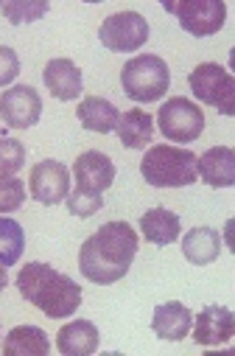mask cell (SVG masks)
<instances>
[{
	"label": "cell",
	"mask_w": 235,
	"mask_h": 356,
	"mask_svg": "<svg viewBox=\"0 0 235 356\" xmlns=\"http://www.w3.org/2000/svg\"><path fill=\"white\" fill-rule=\"evenodd\" d=\"M28 183H31V197L51 208L67 200L73 180H70L67 165H62L59 160H42L31 168Z\"/></svg>",
	"instance_id": "cell-10"
},
{
	"label": "cell",
	"mask_w": 235,
	"mask_h": 356,
	"mask_svg": "<svg viewBox=\"0 0 235 356\" xmlns=\"http://www.w3.org/2000/svg\"><path fill=\"white\" fill-rule=\"evenodd\" d=\"M17 289L23 300L37 306L51 320L70 317L82 306V286L42 261H31L23 266L17 275Z\"/></svg>",
	"instance_id": "cell-2"
},
{
	"label": "cell",
	"mask_w": 235,
	"mask_h": 356,
	"mask_svg": "<svg viewBox=\"0 0 235 356\" xmlns=\"http://www.w3.org/2000/svg\"><path fill=\"white\" fill-rule=\"evenodd\" d=\"M98 40L115 54H132L148 42V23L137 12H118L101 23Z\"/></svg>",
	"instance_id": "cell-8"
},
{
	"label": "cell",
	"mask_w": 235,
	"mask_h": 356,
	"mask_svg": "<svg viewBox=\"0 0 235 356\" xmlns=\"http://www.w3.org/2000/svg\"><path fill=\"white\" fill-rule=\"evenodd\" d=\"M98 342H101L98 328L90 320H73L62 325L56 334V348L64 356H90L98 350Z\"/></svg>",
	"instance_id": "cell-16"
},
{
	"label": "cell",
	"mask_w": 235,
	"mask_h": 356,
	"mask_svg": "<svg viewBox=\"0 0 235 356\" xmlns=\"http://www.w3.org/2000/svg\"><path fill=\"white\" fill-rule=\"evenodd\" d=\"M26 163V146L17 138H0V180L15 177Z\"/></svg>",
	"instance_id": "cell-24"
},
{
	"label": "cell",
	"mask_w": 235,
	"mask_h": 356,
	"mask_svg": "<svg viewBox=\"0 0 235 356\" xmlns=\"http://www.w3.org/2000/svg\"><path fill=\"white\" fill-rule=\"evenodd\" d=\"M137 233L129 222H107L98 227L78 252V270L90 284L107 286L126 278L137 255Z\"/></svg>",
	"instance_id": "cell-1"
},
{
	"label": "cell",
	"mask_w": 235,
	"mask_h": 356,
	"mask_svg": "<svg viewBox=\"0 0 235 356\" xmlns=\"http://www.w3.org/2000/svg\"><path fill=\"white\" fill-rule=\"evenodd\" d=\"M42 115V99L34 87L15 84L9 90L0 93V118L12 129H31L40 124Z\"/></svg>",
	"instance_id": "cell-9"
},
{
	"label": "cell",
	"mask_w": 235,
	"mask_h": 356,
	"mask_svg": "<svg viewBox=\"0 0 235 356\" xmlns=\"http://www.w3.org/2000/svg\"><path fill=\"white\" fill-rule=\"evenodd\" d=\"M42 81L56 102H73L85 90L82 70H78V65L70 59H51L42 70Z\"/></svg>",
	"instance_id": "cell-12"
},
{
	"label": "cell",
	"mask_w": 235,
	"mask_h": 356,
	"mask_svg": "<svg viewBox=\"0 0 235 356\" xmlns=\"http://www.w3.org/2000/svg\"><path fill=\"white\" fill-rule=\"evenodd\" d=\"M143 180L154 188H185L196 183V154L180 146H151L140 160Z\"/></svg>",
	"instance_id": "cell-3"
},
{
	"label": "cell",
	"mask_w": 235,
	"mask_h": 356,
	"mask_svg": "<svg viewBox=\"0 0 235 356\" xmlns=\"http://www.w3.org/2000/svg\"><path fill=\"white\" fill-rule=\"evenodd\" d=\"M23 202H26L23 180H17V177H6V180H0V216L20 211Z\"/></svg>",
	"instance_id": "cell-26"
},
{
	"label": "cell",
	"mask_w": 235,
	"mask_h": 356,
	"mask_svg": "<svg viewBox=\"0 0 235 356\" xmlns=\"http://www.w3.org/2000/svg\"><path fill=\"white\" fill-rule=\"evenodd\" d=\"M182 252L191 264L204 266L221 255V236L213 227H193L182 236Z\"/></svg>",
	"instance_id": "cell-19"
},
{
	"label": "cell",
	"mask_w": 235,
	"mask_h": 356,
	"mask_svg": "<svg viewBox=\"0 0 235 356\" xmlns=\"http://www.w3.org/2000/svg\"><path fill=\"white\" fill-rule=\"evenodd\" d=\"M115 132L126 149H146L154 138V118L143 110H129L118 118Z\"/></svg>",
	"instance_id": "cell-21"
},
{
	"label": "cell",
	"mask_w": 235,
	"mask_h": 356,
	"mask_svg": "<svg viewBox=\"0 0 235 356\" xmlns=\"http://www.w3.org/2000/svg\"><path fill=\"white\" fill-rule=\"evenodd\" d=\"M180 216L174 213V211H168V208H151V211H146L143 216H140V230H143V236L151 241V244H157V247H168V244H174L177 238H180Z\"/></svg>",
	"instance_id": "cell-18"
},
{
	"label": "cell",
	"mask_w": 235,
	"mask_h": 356,
	"mask_svg": "<svg viewBox=\"0 0 235 356\" xmlns=\"http://www.w3.org/2000/svg\"><path fill=\"white\" fill-rule=\"evenodd\" d=\"M188 84H191L193 96L202 104L216 107L227 118L235 115V79L218 62H202V65H196L191 70V76H188Z\"/></svg>",
	"instance_id": "cell-5"
},
{
	"label": "cell",
	"mask_w": 235,
	"mask_h": 356,
	"mask_svg": "<svg viewBox=\"0 0 235 356\" xmlns=\"http://www.w3.org/2000/svg\"><path fill=\"white\" fill-rule=\"evenodd\" d=\"M26 250V233L23 225L15 219L0 216V264L3 266H15L20 261Z\"/></svg>",
	"instance_id": "cell-22"
},
{
	"label": "cell",
	"mask_w": 235,
	"mask_h": 356,
	"mask_svg": "<svg viewBox=\"0 0 235 356\" xmlns=\"http://www.w3.org/2000/svg\"><path fill=\"white\" fill-rule=\"evenodd\" d=\"M6 284H9V275H6V266H3V264H0V292H3V289H6Z\"/></svg>",
	"instance_id": "cell-28"
},
{
	"label": "cell",
	"mask_w": 235,
	"mask_h": 356,
	"mask_svg": "<svg viewBox=\"0 0 235 356\" xmlns=\"http://www.w3.org/2000/svg\"><path fill=\"white\" fill-rule=\"evenodd\" d=\"M67 211L76 216V219H87V216H93V213H98L101 208H104V197L101 194H96V191H85V188H73L70 194H67Z\"/></svg>",
	"instance_id": "cell-25"
},
{
	"label": "cell",
	"mask_w": 235,
	"mask_h": 356,
	"mask_svg": "<svg viewBox=\"0 0 235 356\" xmlns=\"http://www.w3.org/2000/svg\"><path fill=\"white\" fill-rule=\"evenodd\" d=\"M196 177L210 188H232L235 186V152L229 146H213L202 157H196Z\"/></svg>",
	"instance_id": "cell-13"
},
{
	"label": "cell",
	"mask_w": 235,
	"mask_h": 356,
	"mask_svg": "<svg viewBox=\"0 0 235 356\" xmlns=\"http://www.w3.org/2000/svg\"><path fill=\"white\" fill-rule=\"evenodd\" d=\"M168 15H174L191 37H210L224 29L227 6L221 0H180V3H163Z\"/></svg>",
	"instance_id": "cell-7"
},
{
	"label": "cell",
	"mask_w": 235,
	"mask_h": 356,
	"mask_svg": "<svg viewBox=\"0 0 235 356\" xmlns=\"http://www.w3.org/2000/svg\"><path fill=\"white\" fill-rule=\"evenodd\" d=\"M17 73H20V56L9 45H0V87L12 84Z\"/></svg>",
	"instance_id": "cell-27"
},
{
	"label": "cell",
	"mask_w": 235,
	"mask_h": 356,
	"mask_svg": "<svg viewBox=\"0 0 235 356\" xmlns=\"http://www.w3.org/2000/svg\"><path fill=\"white\" fill-rule=\"evenodd\" d=\"M196 328H193V339L199 345H224L232 339V331H235V317L229 309L224 306H204L196 317H193Z\"/></svg>",
	"instance_id": "cell-14"
},
{
	"label": "cell",
	"mask_w": 235,
	"mask_h": 356,
	"mask_svg": "<svg viewBox=\"0 0 235 356\" xmlns=\"http://www.w3.org/2000/svg\"><path fill=\"white\" fill-rule=\"evenodd\" d=\"M48 3L45 0H3L0 3V15H3L12 26H26V23H37L40 17L48 15Z\"/></svg>",
	"instance_id": "cell-23"
},
{
	"label": "cell",
	"mask_w": 235,
	"mask_h": 356,
	"mask_svg": "<svg viewBox=\"0 0 235 356\" xmlns=\"http://www.w3.org/2000/svg\"><path fill=\"white\" fill-rule=\"evenodd\" d=\"M78 115V124H82L87 132H98V135H110L121 118L118 107L110 102V99H101V96H90L78 104L76 110Z\"/></svg>",
	"instance_id": "cell-17"
},
{
	"label": "cell",
	"mask_w": 235,
	"mask_h": 356,
	"mask_svg": "<svg viewBox=\"0 0 235 356\" xmlns=\"http://www.w3.org/2000/svg\"><path fill=\"white\" fill-rule=\"evenodd\" d=\"M157 129L174 143H193L204 129V113L199 104L182 96L168 99L157 113Z\"/></svg>",
	"instance_id": "cell-6"
},
{
	"label": "cell",
	"mask_w": 235,
	"mask_h": 356,
	"mask_svg": "<svg viewBox=\"0 0 235 356\" xmlns=\"http://www.w3.org/2000/svg\"><path fill=\"white\" fill-rule=\"evenodd\" d=\"M193 328V312L180 303V300H168L163 306L154 309V320H151V331L160 337V339H168V342H180L191 334Z\"/></svg>",
	"instance_id": "cell-15"
},
{
	"label": "cell",
	"mask_w": 235,
	"mask_h": 356,
	"mask_svg": "<svg viewBox=\"0 0 235 356\" xmlns=\"http://www.w3.org/2000/svg\"><path fill=\"white\" fill-rule=\"evenodd\" d=\"M3 353L6 356H48L51 342H48L45 331L37 325H17L6 334Z\"/></svg>",
	"instance_id": "cell-20"
},
{
	"label": "cell",
	"mask_w": 235,
	"mask_h": 356,
	"mask_svg": "<svg viewBox=\"0 0 235 356\" xmlns=\"http://www.w3.org/2000/svg\"><path fill=\"white\" fill-rule=\"evenodd\" d=\"M73 183L85 191H96V194H104L107 188H112L115 183V163L104 154V152H85L82 157H76L73 163Z\"/></svg>",
	"instance_id": "cell-11"
},
{
	"label": "cell",
	"mask_w": 235,
	"mask_h": 356,
	"mask_svg": "<svg viewBox=\"0 0 235 356\" xmlns=\"http://www.w3.org/2000/svg\"><path fill=\"white\" fill-rule=\"evenodd\" d=\"M121 87L123 93L137 104H151L163 99L171 87V70L163 56L157 54H140L129 59L121 70Z\"/></svg>",
	"instance_id": "cell-4"
}]
</instances>
